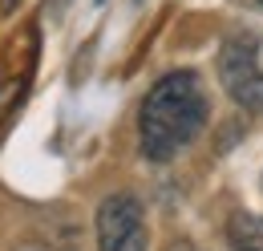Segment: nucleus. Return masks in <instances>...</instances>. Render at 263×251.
I'll use <instances>...</instances> for the list:
<instances>
[{
    "label": "nucleus",
    "instance_id": "1",
    "mask_svg": "<svg viewBox=\"0 0 263 251\" xmlns=\"http://www.w3.org/2000/svg\"><path fill=\"white\" fill-rule=\"evenodd\" d=\"M206 126V89L191 69L166 73L150 85L138 110V142L150 162H170Z\"/></svg>",
    "mask_w": 263,
    "mask_h": 251
},
{
    "label": "nucleus",
    "instance_id": "2",
    "mask_svg": "<svg viewBox=\"0 0 263 251\" xmlns=\"http://www.w3.org/2000/svg\"><path fill=\"white\" fill-rule=\"evenodd\" d=\"M219 81L235 105L259 114L263 110V65L255 32H235L219 49Z\"/></svg>",
    "mask_w": 263,
    "mask_h": 251
},
{
    "label": "nucleus",
    "instance_id": "3",
    "mask_svg": "<svg viewBox=\"0 0 263 251\" xmlns=\"http://www.w3.org/2000/svg\"><path fill=\"white\" fill-rule=\"evenodd\" d=\"M36 73V29H21V37L4 41V53H0V138L4 130L12 126V118L21 114L29 85H33Z\"/></svg>",
    "mask_w": 263,
    "mask_h": 251
},
{
    "label": "nucleus",
    "instance_id": "4",
    "mask_svg": "<svg viewBox=\"0 0 263 251\" xmlns=\"http://www.w3.org/2000/svg\"><path fill=\"white\" fill-rule=\"evenodd\" d=\"M98 251H146V215L134 194H105L101 199Z\"/></svg>",
    "mask_w": 263,
    "mask_h": 251
},
{
    "label": "nucleus",
    "instance_id": "5",
    "mask_svg": "<svg viewBox=\"0 0 263 251\" xmlns=\"http://www.w3.org/2000/svg\"><path fill=\"white\" fill-rule=\"evenodd\" d=\"M227 243H231V251H263V219L247 215V211L231 215V223H227Z\"/></svg>",
    "mask_w": 263,
    "mask_h": 251
},
{
    "label": "nucleus",
    "instance_id": "6",
    "mask_svg": "<svg viewBox=\"0 0 263 251\" xmlns=\"http://www.w3.org/2000/svg\"><path fill=\"white\" fill-rule=\"evenodd\" d=\"M166 251H198V247H195V243H191V239H174V243H170V247H166Z\"/></svg>",
    "mask_w": 263,
    "mask_h": 251
},
{
    "label": "nucleus",
    "instance_id": "7",
    "mask_svg": "<svg viewBox=\"0 0 263 251\" xmlns=\"http://www.w3.org/2000/svg\"><path fill=\"white\" fill-rule=\"evenodd\" d=\"M16 4H21V0H0V12H4V16H8V12H12V8H16Z\"/></svg>",
    "mask_w": 263,
    "mask_h": 251
},
{
    "label": "nucleus",
    "instance_id": "8",
    "mask_svg": "<svg viewBox=\"0 0 263 251\" xmlns=\"http://www.w3.org/2000/svg\"><path fill=\"white\" fill-rule=\"evenodd\" d=\"M259 4H263V0H259Z\"/></svg>",
    "mask_w": 263,
    "mask_h": 251
}]
</instances>
